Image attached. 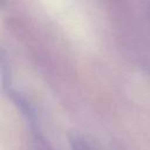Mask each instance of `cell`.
Segmentation results:
<instances>
[{"label": "cell", "instance_id": "cell-1", "mask_svg": "<svg viewBox=\"0 0 150 150\" xmlns=\"http://www.w3.org/2000/svg\"><path fill=\"white\" fill-rule=\"evenodd\" d=\"M69 142L73 150H93L91 146L88 144V142L76 132H73L69 136Z\"/></svg>", "mask_w": 150, "mask_h": 150}]
</instances>
